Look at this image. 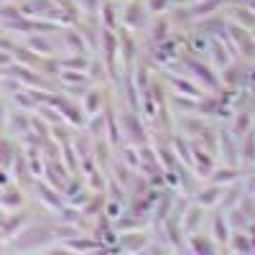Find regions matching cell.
I'll use <instances>...</instances> for the list:
<instances>
[{"instance_id":"cell-6","label":"cell","mask_w":255,"mask_h":255,"mask_svg":"<svg viewBox=\"0 0 255 255\" xmlns=\"http://www.w3.org/2000/svg\"><path fill=\"white\" fill-rule=\"evenodd\" d=\"M64 248H69V250H92V248H102V245L90 243V240H77V235H74V238H69L67 243H64Z\"/></svg>"},{"instance_id":"cell-2","label":"cell","mask_w":255,"mask_h":255,"mask_svg":"<svg viewBox=\"0 0 255 255\" xmlns=\"http://www.w3.org/2000/svg\"><path fill=\"white\" fill-rule=\"evenodd\" d=\"M33 217H31V212L28 209H13L10 215H5L3 217V222H0V240H10V238H15L18 232H20V227H26L28 222H31Z\"/></svg>"},{"instance_id":"cell-1","label":"cell","mask_w":255,"mask_h":255,"mask_svg":"<svg viewBox=\"0 0 255 255\" xmlns=\"http://www.w3.org/2000/svg\"><path fill=\"white\" fill-rule=\"evenodd\" d=\"M54 227L49 225H41V222H28L26 227H20V232L15 238H10V245H5L8 250H38V248H46L54 240Z\"/></svg>"},{"instance_id":"cell-3","label":"cell","mask_w":255,"mask_h":255,"mask_svg":"<svg viewBox=\"0 0 255 255\" xmlns=\"http://www.w3.org/2000/svg\"><path fill=\"white\" fill-rule=\"evenodd\" d=\"M26 191L20 189L15 181H10L8 186L0 189V207L3 209H18V207H23L26 204Z\"/></svg>"},{"instance_id":"cell-13","label":"cell","mask_w":255,"mask_h":255,"mask_svg":"<svg viewBox=\"0 0 255 255\" xmlns=\"http://www.w3.org/2000/svg\"><path fill=\"white\" fill-rule=\"evenodd\" d=\"M3 217H5V212H3V207H0V222H3Z\"/></svg>"},{"instance_id":"cell-7","label":"cell","mask_w":255,"mask_h":255,"mask_svg":"<svg viewBox=\"0 0 255 255\" xmlns=\"http://www.w3.org/2000/svg\"><path fill=\"white\" fill-rule=\"evenodd\" d=\"M100 100H102V92H97V90H92V95L84 100V108H87V113H97V108H100Z\"/></svg>"},{"instance_id":"cell-8","label":"cell","mask_w":255,"mask_h":255,"mask_svg":"<svg viewBox=\"0 0 255 255\" xmlns=\"http://www.w3.org/2000/svg\"><path fill=\"white\" fill-rule=\"evenodd\" d=\"M217 199H220V189L217 186L202 191V197H199V202H204V204H212V202H217Z\"/></svg>"},{"instance_id":"cell-4","label":"cell","mask_w":255,"mask_h":255,"mask_svg":"<svg viewBox=\"0 0 255 255\" xmlns=\"http://www.w3.org/2000/svg\"><path fill=\"white\" fill-rule=\"evenodd\" d=\"M28 49H31V51H36L38 56H41V54L49 56V54H54L56 44H54L51 38H46V36H44V38H41V36H31V38H28Z\"/></svg>"},{"instance_id":"cell-5","label":"cell","mask_w":255,"mask_h":255,"mask_svg":"<svg viewBox=\"0 0 255 255\" xmlns=\"http://www.w3.org/2000/svg\"><path fill=\"white\" fill-rule=\"evenodd\" d=\"M15 151H18V148H15L5 135H0V166L10 168V163H13V158H15Z\"/></svg>"},{"instance_id":"cell-11","label":"cell","mask_w":255,"mask_h":255,"mask_svg":"<svg viewBox=\"0 0 255 255\" xmlns=\"http://www.w3.org/2000/svg\"><path fill=\"white\" fill-rule=\"evenodd\" d=\"M8 64H13V54L5 51V49H0V69L8 67Z\"/></svg>"},{"instance_id":"cell-9","label":"cell","mask_w":255,"mask_h":255,"mask_svg":"<svg viewBox=\"0 0 255 255\" xmlns=\"http://www.w3.org/2000/svg\"><path fill=\"white\" fill-rule=\"evenodd\" d=\"M189 215H191V217H189V220L184 222V227H186V230L191 232V230H194V227H197V222H199V209H191V212H189Z\"/></svg>"},{"instance_id":"cell-10","label":"cell","mask_w":255,"mask_h":255,"mask_svg":"<svg viewBox=\"0 0 255 255\" xmlns=\"http://www.w3.org/2000/svg\"><path fill=\"white\" fill-rule=\"evenodd\" d=\"M215 230H217V238L220 240H227V225H222V217L215 220Z\"/></svg>"},{"instance_id":"cell-12","label":"cell","mask_w":255,"mask_h":255,"mask_svg":"<svg viewBox=\"0 0 255 255\" xmlns=\"http://www.w3.org/2000/svg\"><path fill=\"white\" fill-rule=\"evenodd\" d=\"M5 120H8V113H5V105L0 100V128H5Z\"/></svg>"}]
</instances>
